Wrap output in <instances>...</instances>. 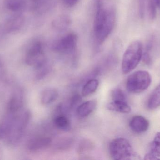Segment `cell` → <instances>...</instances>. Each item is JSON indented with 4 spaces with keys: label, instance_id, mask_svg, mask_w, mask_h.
<instances>
[{
    "label": "cell",
    "instance_id": "44dd1931",
    "mask_svg": "<svg viewBox=\"0 0 160 160\" xmlns=\"http://www.w3.org/2000/svg\"><path fill=\"white\" fill-rule=\"evenodd\" d=\"M151 153L160 157V132L156 134L151 144Z\"/></svg>",
    "mask_w": 160,
    "mask_h": 160
},
{
    "label": "cell",
    "instance_id": "8992f818",
    "mask_svg": "<svg viewBox=\"0 0 160 160\" xmlns=\"http://www.w3.org/2000/svg\"><path fill=\"white\" fill-rule=\"evenodd\" d=\"M25 62L28 65L34 67L37 70L47 64L42 41H35L30 46L26 54Z\"/></svg>",
    "mask_w": 160,
    "mask_h": 160
},
{
    "label": "cell",
    "instance_id": "4316f807",
    "mask_svg": "<svg viewBox=\"0 0 160 160\" xmlns=\"http://www.w3.org/2000/svg\"><path fill=\"white\" fill-rule=\"evenodd\" d=\"M144 159L146 160H160L159 157H156L154 154L150 153H147L146 154L144 157Z\"/></svg>",
    "mask_w": 160,
    "mask_h": 160
},
{
    "label": "cell",
    "instance_id": "9a60e30c",
    "mask_svg": "<svg viewBox=\"0 0 160 160\" xmlns=\"http://www.w3.org/2000/svg\"><path fill=\"white\" fill-rule=\"evenodd\" d=\"M160 106V84L156 87L148 101L147 107L149 110H155Z\"/></svg>",
    "mask_w": 160,
    "mask_h": 160
},
{
    "label": "cell",
    "instance_id": "d6986e66",
    "mask_svg": "<svg viewBox=\"0 0 160 160\" xmlns=\"http://www.w3.org/2000/svg\"><path fill=\"white\" fill-rule=\"evenodd\" d=\"M35 2V8L39 13L46 12L52 5L51 0H34Z\"/></svg>",
    "mask_w": 160,
    "mask_h": 160
},
{
    "label": "cell",
    "instance_id": "484cf974",
    "mask_svg": "<svg viewBox=\"0 0 160 160\" xmlns=\"http://www.w3.org/2000/svg\"><path fill=\"white\" fill-rule=\"evenodd\" d=\"M79 0H62L63 3L68 7H73L75 6Z\"/></svg>",
    "mask_w": 160,
    "mask_h": 160
},
{
    "label": "cell",
    "instance_id": "2e32d148",
    "mask_svg": "<svg viewBox=\"0 0 160 160\" xmlns=\"http://www.w3.org/2000/svg\"><path fill=\"white\" fill-rule=\"evenodd\" d=\"M99 85V82L96 79H92L88 80L84 85L82 90V96L86 97L92 95L96 92Z\"/></svg>",
    "mask_w": 160,
    "mask_h": 160
},
{
    "label": "cell",
    "instance_id": "5bb4252c",
    "mask_svg": "<svg viewBox=\"0 0 160 160\" xmlns=\"http://www.w3.org/2000/svg\"><path fill=\"white\" fill-rule=\"evenodd\" d=\"M53 123L55 126L61 130L68 131L71 129V123L68 117L63 114H59L54 117Z\"/></svg>",
    "mask_w": 160,
    "mask_h": 160
},
{
    "label": "cell",
    "instance_id": "4fadbf2b",
    "mask_svg": "<svg viewBox=\"0 0 160 160\" xmlns=\"http://www.w3.org/2000/svg\"><path fill=\"white\" fill-rule=\"evenodd\" d=\"M59 95L57 89L53 88H46L41 95V103L44 105L51 104L56 101Z\"/></svg>",
    "mask_w": 160,
    "mask_h": 160
},
{
    "label": "cell",
    "instance_id": "ffe728a7",
    "mask_svg": "<svg viewBox=\"0 0 160 160\" xmlns=\"http://www.w3.org/2000/svg\"><path fill=\"white\" fill-rule=\"evenodd\" d=\"M70 23V20L67 17L62 16L58 18L53 22V27L59 30H64Z\"/></svg>",
    "mask_w": 160,
    "mask_h": 160
},
{
    "label": "cell",
    "instance_id": "7a4b0ae2",
    "mask_svg": "<svg viewBox=\"0 0 160 160\" xmlns=\"http://www.w3.org/2000/svg\"><path fill=\"white\" fill-rule=\"evenodd\" d=\"M95 6L94 37L97 43L101 45L109 36L114 27L115 11L112 7L104 6L103 3Z\"/></svg>",
    "mask_w": 160,
    "mask_h": 160
},
{
    "label": "cell",
    "instance_id": "7c38bea8",
    "mask_svg": "<svg viewBox=\"0 0 160 160\" xmlns=\"http://www.w3.org/2000/svg\"><path fill=\"white\" fill-rule=\"evenodd\" d=\"M97 104V101L95 100L88 101L84 102L78 108V115L81 117H87L95 111Z\"/></svg>",
    "mask_w": 160,
    "mask_h": 160
},
{
    "label": "cell",
    "instance_id": "8fae6325",
    "mask_svg": "<svg viewBox=\"0 0 160 160\" xmlns=\"http://www.w3.org/2000/svg\"><path fill=\"white\" fill-rule=\"evenodd\" d=\"M107 108L110 111L120 113L128 114L131 111L130 106L124 101H113L107 105Z\"/></svg>",
    "mask_w": 160,
    "mask_h": 160
},
{
    "label": "cell",
    "instance_id": "277c9868",
    "mask_svg": "<svg viewBox=\"0 0 160 160\" xmlns=\"http://www.w3.org/2000/svg\"><path fill=\"white\" fill-rule=\"evenodd\" d=\"M109 152L113 160H131L136 157L130 143L125 138L113 140L109 146Z\"/></svg>",
    "mask_w": 160,
    "mask_h": 160
},
{
    "label": "cell",
    "instance_id": "9c48e42d",
    "mask_svg": "<svg viewBox=\"0 0 160 160\" xmlns=\"http://www.w3.org/2000/svg\"><path fill=\"white\" fill-rule=\"evenodd\" d=\"M24 23V18L22 14H15L7 20L5 24V29L8 33L17 32L21 29Z\"/></svg>",
    "mask_w": 160,
    "mask_h": 160
},
{
    "label": "cell",
    "instance_id": "5b68a950",
    "mask_svg": "<svg viewBox=\"0 0 160 160\" xmlns=\"http://www.w3.org/2000/svg\"><path fill=\"white\" fill-rule=\"evenodd\" d=\"M151 82L152 77L149 72L139 70L129 76L126 82V88L130 93L138 94L146 90Z\"/></svg>",
    "mask_w": 160,
    "mask_h": 160
},
{
    "label": "cell",
    "instance_id": "7402d4cb",
    "mask_svg": "<svg viewBox=\"0 0 160 160\" xmlns=\"http://www.w3.org/2000/svg\"><path fill=\"white\" fill-rule=\"evenodd\" d=\"M158 8L160 9V0H149L148 12L150 18L153 19L156 18Z\"/></svg>",
    "mask_w": 160,
    "mask_h": 160
},
{
    "label": "cell",
    "instance_id": "ba28073f",
    "mask_svg": "<svg viewBox=\"0 0 160 160\" xmlns=\"http://www.w3.org/2000/svg\"><path fill=\"white\" fill-rule=\"evenodd\" d=\"M129 127L135 133H144L149 128V121L142 116H136L130 121Z\"/></svg>",
    "mask_w": 160,
    "mask_h": 160
},
{
    "label": "cell",
    "instance_id": "d4e9b609",
    "mask_svg": "<svg viewBox=\"0 0 160 160\" xmlns=\"http://www.w3.org/2000/svg\"><path fill=\"white\" fill-rule=\"evenodd\" d=\"M139 13L141 18H143L145 14V0H139Z\"/></svg>",
    "mask_w": 160,
    "mask_h": 160
},
{
    "label": "cell",
    "instance_id": "cb8c5ba5",
    "mask_svg": "<svg viewBox=\"0 0 160 160\" xmlns=\"http://www.w3.org/2000/svg\"><path fill=\"white\" fill-rule=\"evenodd\" d=\"M93 148V144L91 142L88 140L82 141L80 143L78 148V152L80 155L85 153V152H88L91 150Z\"/></svg>",
    "mask_w": 160,
    "mask_h": 160
},
{
    "label": "cell",
    "instance_id": "30bf717a",
    "mask_svg": "<svg viewBox=\"0 0 160 160\" xmlns=\"http://www.w3.org/2000/svg\"><path fill=\"white\" fill-rule=\"evenodd\" d=\"M51 143V140L48 137L37 136L30 140L28 144V148L31 151H37L48 147Z\"/></svg>",
    "mask_w": 160,
    "mask_h": 160
},
{
    "label": "cell",
    "instance_id": "603a6c76",
    "mask_svg": "<svg viewBox=\"0 0 160 160\" xmlns=\"http://www.w3.org/2000/svg\"><path fill=\"white\" fill-rule=\"evenodd\" d=\"M111 96L113 101H127V97L124 92L120 88H115L112 91Z\"/></svg>",
    "mask_w": 160,
    "mask_h": 160
},
{
    "label": "cell",
    "instance_id": "3957f363",
    "mask_svg": "<svg viewBox=\"0 0 160 160\" xmlns=\"http://www.w3.org/2000/svg\"><path fill=\"white\" fill-rule=\"evenodd\" d=\"M142 45L140 41L132 42L123 55L122 61V71L128 74L135 69L142 58Z\"/></svg>",
    "mask_w": 160,
    "mask_h": 160
},
{
    "label": "cell",
    "instance_id": "52a82bcc",
    "mask_svg": "<svg viewBox=\"0 0 160 160\" xmlns=\"http://www.w3.org/2000/svg\"><path fill=\"white\" fill-rule=\"evenodd\" d=\"M78 44L76 34L70 33L62 37L54 42L52 49L55 52L65 55H71L75 53Z\"/></svg>",
    "mask_w": 160,
    "mask_h": 160
},
{
    "label": "cell",
    "instance_id": "e0dca14e",
    "mask_svg": "<svg viewBox=\"0 0 160 160\" xmlns=\"http://www.w3.org/2000/svg\"><path fill=\"white\" fill-rule=\"evenodd\" d=\"M155 44V38L153 37L151 38L148 42L144 53L142 55L144 62L148 65H151L152 63V54Z\"/></svg>",
    "mask_w": 160,
    "mask_h": 160
},
{
    "label": "cell",
    "instance_id": "6da1fadb",
    "mask_svg": "<svg viewBox=\"0 0 160 160\" xmlns=\"http://www.w3.org/2000/svg\"><path fill=\"white\" fill-rule=\"evenodd\" d=\"M30 119L29 112L22 110H8V112L0 124V138L9 143L19 141Z\"/></svg>",
    "mask_w": 160,
    "mask_h": 160
},
{
    "label": "cell",
    "instance_id": "ac0fdd59",
    "mask_svg": "<svg viewBox=\"0 0 160 160\" xmlns=\"http://www.w3.org/2000/svg\"><path fill=\"white\" fill-rule=\"evenodd\" d=\"M7 8L14 12H19L24 9L26 5L25 0H5Z\"/></svg>",
    "mask_w": 160,
    "mask_h": 160
}]
</instances>
